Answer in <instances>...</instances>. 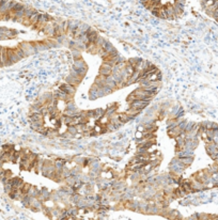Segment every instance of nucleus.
Segmentation results:
<instances>
[{
  "mask_svg": "<svg viewBox=\"0 0 218 220\" xmlns=\"http://www.w3.org/2000/svg\"><path fill=\"white\" fill-rule=\"evenodd\" d=\"M97 91H99V89L95 87V86H92L90 89V91H89V98H90L91 101H94V99H97L99 98V93H97Z\"/></svg>",
  "mask_w": 218,
  "mask_h": 220,
  "instance_id": "dca6fc26",
  "label": "nucleus"
},
{
  "mask_svg": "<svg viewBox=\"0 0 218 220\" xmlns=\"http://www.w3.org/2000/svg\"><path fill=\"white\" fill-rule=\"evenodd\" d=\"M167 125H168V130L176 128V126H178L176 119H169V120H168V122H167Z\"/></svg>",
  "mask_w": 218,
  "mask_h": 220,
  "instance_id": "72a5a7b5",
  "label": "nucleus"
},
{
  "mask_svg": "<svg viewBox=\"0 0 218 220\" xmlns=\"http://www.w3.org/2000/svg\"><path fill=\"white\" fill-rule=\"evenodd\" d=\"M109 120H110V119H109V118L107 117L106 114H105L104 117H102L101 119L99 120V123L101 125H107V124L109 123Z\"/></svg>",
  "mask_w": 218,
  "mask_h": 220,
  "instance_id": "79ce46f5",
  "label": "nucleus"
},
{
  "mask_svg": "<svg viewBox=\"0 0 218 220\" xmlns=\"http://www.w3.org/2000/svg\"><path fill=\"white\" fill-rule=\"evenodd\" d=\"M184 8H185V5H184V4H181V3H178V2H174V5H173L174 18H176V17H178V16H181V14L184 12Z\"/></svg>",
  "mask_w": 218,
  "mask_h": 220,
  "instance_id": "f8f14e48",
  "label": "nucleus"
},
{
  "mask_svg": "<svg viewBox=\"0 0 218 220\" xmlns=\"http://www.w3.org/2000/svg\"><path fill=\"white\" fill-rule=\"evenodd\" d=\"M83 79V78H81V77H73V76H71V75H69V76L65 77V82L69 83V85H71V86L77 87L78 85L81 83Z\"/></svg>",
  "mask_w": 218,
  "mask_h": 220,
  "instance_id": "6e6552de",
  "label": "nucleus"
},
{
  "mask_svg": "<svg viewBox=\"0 0 218 220\" xmlns=\"http://www.w3.org/2000/svg\"><path fill=\"white\" fill-rule=\"evenodd\" d=\"M80 25L79 20H69V29H67V33L71 35H74V33L76 32V30L78 29V27Z\"/></svg>",
  "mask_w": 218,
  "mask_h": 220,
  "instance_id": "1a4fd4ad",
  "label": "nucleus"
},
{
  "mask_svg": "<svg viewBox=\"0 0 218 220\" xmlns=\"http://www.w3.org/2000/svg\"><path fill=\"white\" fill-rule=\"evenodd\" d=\"M118 117H119V119H120V121L123 123V124H125V123H128V122H130L132 120H133V118L132 117H129L127 113H119L118 114Z\"/></svg>",
  "mask_w": 218,
  "mask_h": 220,
  "instance_id": "412c9836",
  "label": "nucleus"
},
{
  "mask_svg": "<svg viewBox=\"0 0 218 220\" xmlns=\"http://www.w3.org/2000/svg\"><path fill=\"white\" fill-rule=\"evenodd\" d=\"M8 58H9V64H10V67L11 65H13V64L17 63V62L20 60V59L17 57V55L15 53L13 48H8Z\"/></svg>",
  "mask_w": 218,
  "mask_h": 220,
  "instance_id": "423d86ee",
  "label": "nucleus"
},
{
  "mask_svg": "<svg viewBox=\"0 0 218 220\" xmlns=\"http://www.w3.org/2000/svg\"><path fill=\"white\" fill-rule=\"evenodd\" d=\"M139 77H140V72H139V71H136V69H135V72L133 73V75H132V76L129 77V79H128L127 86L133 85V83H135V82H138Z\"/></svg>",
  "mask_w": 218,
  "mask_h": 220,
  "instance_id": "f3484780",
  "label": "nucleus"
},
{
  "mask_svg": "<svg viewBox=\"0 0 218 220\" xmlns=\"http://www.w3.org/2000/svg\"><path fill=\"white\" fill-rule=\"evenodd\" d=\"M186 124H187V121H186V120H184V121H182L181 123H178V128H180L181 130H184V132H185V128H186Z\"/></svg>",
  "mask_w": 218,
  "mask_h": 220,
  "instance_id": "a18cd8bd",
  "label": "nucleus"
},
{
  "mask_svg": "<svg viewBox=\"0 0 218 220\" xmlns=\"http://www.w3.org/2000/svg\"><path fill=\"white\" fill-rule=\"evenodd\" d=\"M73 69L77 71V72L79 73V75L85 77L87 72H88V67H87V64H86V62L83 61V59H79V60H75L74 61Z\"/></svg>",
  "mask_w": 218,
  "mask_h": 220,
  "instance_id": "f257e3e1",
  "label": "nucleus"
},
{
  "mask_svg": "<svg viewBox=\"0 0 218 220\" xmlns=\"http://www.w3.org/2000/svg\"><path fill=\"white\" fill-rule=\"evenodd\" d=\"M67 133H69V135H72V136H76L77 135V128H76V126H73V125H69L67 128Z\"/></svg>",
  "mask_w": 218,
  "mask_h": 220,
  "instance_id": "c9c22d12",
  "label": "nucleus"
},
{
  "mask_svg": "<svg viewBox=\"0 0 218 220\" xmlns=\"http://www.w3.org/2000/svg\"><path fill=\"white\" fill-rule=\"evenodd\" d=\"M105 114H106L109 119H110V118H112L113 115H116V114H117V107H116V106L109 107L108 109H106V112H105Z\"/></svg>",
  "mask_w": 218,
  "mask_h": 220,
  "instance_id": "393cba45",
  "label": "nucleus"
},
{
  "mask_svg": "<svg viewBox=\"0 0 218 220\" xmlns=\"http://www.w3.org/2000/svg\"><path fill=\"white\" fill-rule=\"evenodd\" d=\"M55 166H53V162L51 160H45L44 162V167L42 169V174L45 176V178H51L55 172Z\"/></svg>",
  "mask_w": 218,
  "mask_h": 220,
  "instance_id": "f03ea898",
  "label": "nucleus"
},
{
  "mask_svg": "<svg viewBox=\"0 0 218 220\" xmlns=\"http://www.w3.org/2000/svg\"><path fill=\"white\" fill-rule=\"evenodd\" d=\"M13 49H14V51H15L16 55H17V57H18L20 60H21V59H24V58H27L26 53H24V50H23V49H21L19 46H17L16 48H13Z\"/></svg>",
  "mask_w": 218,
  "mask_h": 220,
  "instance_id": "2f4dec72",
  "label": "nucleus"
},
{
  "mask_svg": "<svg viewBox=\"0 0 218 220\" xmlns=\"http://www.w3.org/2000/svg\"><path fill=\"white\" fill-rule=\"evenodd\" d=\"M149 105H150V102H144V101H135L132 104H129L130 108L137 109V110H141V111H142L143 109H146Z\"/></svg>",
  "mask_w": 218,
  "mask_h": 220,
  "instance_id": "20e7f679",
  "label": "nucleus"
},
{
  "mask_svg": "<svg viewBox=\"0 0 218 220\" xmlns=\"http://www.w3.org/2000/svg\"><path fill=\"white\" fill-rule=\"evenodd\" d=\"M94 112H95V117H94V119L99 121L102 117H104V115H105V112H106V110H105V109H103V108H97V109H94Z\"/></svg>",
  "mask_w": 218,
  "mask_h": 220,
  "instance_id": "bb28decb",
  "label": "nucleus"
},
{
  "mask_svg": "<svg viewBox=\"0 0 218 220\" xmlns=\"http://www.w3.org/2000/svg\"><path fill=\"white\" fill-rule=\"evenodd\" d=\"M141 60H142L141 58H130V59H128V60H127V62L130 64V65H132V67L136 69V67H137V65L140 63Z\"/></svg>",
  "mask_w": 218,
  "mask_h": 220,
  "instance_id": "473e14b6",
  "label": "nucleus"
},
{
  "mask_svg": "<svg viewBox=\"0 0 218 220\" xmlns=\"http://www.w3.org/2000/svg\"><path fill=\"white\" fill-rule=\"evenodd\" d=\"M32 185H30L29 183H24V185H23V187H21L19 190H20L21 194H28V191H29L30 187H31Z\"/></svg>",
  "mask_w": 218,
  "mask_h": 220,
  "instance_id": "4c0bfd02",
  "label": "nucleus"
},
{
  "mask_svg": "<svg viewBox=\"0 0 218 220\" xmlns=\"http://www.w3.org/2000/svg\"><path fill=\"white\" fill-rule=\"evenodd\" d=\"M86 34H87V37H88L89 42L90 43H95L96 40H97V37H99V33H97L95 30L92 29V28H90Z\"/></svg>",
  "mask_w": 218,
  "mask_h": 220,
  "instance_id": "ddd939ff",
  "label": "nucleus"
},
{
  "mask_svg": "<svg viewBox=\"0 0 218 220\" xmlns=\"http://www.w3.org/2000/svg\"><path fill=\"white\" fill-rule=\"evenodd\" d=\"M73 160H74L75 164H78V166H87V158L83 156H81V155H76V156L73 158Z\"/></svg>",
  "mask_w": 218,
  "mask_h": 220,
  "instance_id": "4468645a",
  "label": "nucleus"
},
{
  "mask_svg": "<svg viewBox=\"0 0 218 220\" xmlns=\"http://www.w3.org/2000/svg\"><path fill=\"white\" fill-rule=\"evenodd\" d=\"M101 48H102V49H103V50H105V51H106L107 53H110V51H111L112 49H113V48H114V46L112 45V44H111V43H110V42H108V41H106V42L104 43V45L102 46Z\"/></svg>",
  "mask_w": 218,
  "mask_h": 220,
  "instance_id": "c756f323",
  "label": "nucleus"
},
{
  "mask_svg": "<svg viewBox=\"0 0 218 220\" xmlns=\"http://www.w3.org/2000/svg\"><path fill=\"white\" fill-rule=\"evenodd\" d=\"M71 53H72V57L73 59L75 60H79V59H81V53H80V50H78V49H72L71 50Z\"/></svg>",
  "mask_w": 218,
  "mask_h": 220,
  "instance_id": "f704fd0d",
  "label": "nucleus"
},
{
  "mask_svg": "<svg viewBox=\"0 0 218 220\" xmlns=\"http://www.w3.org/2000/svg\"><path fill=\"white\" fill-rule=\"evenodd\" d=\"M105 42H106V40H105L104 37H99H99H97V40H96V42H95V45L97 46L99 48H101L102 46L104 45Z\"/></svg>",
  "mask_w": 218,
  "mask_h": 220,
  "instance_id": "a19ab883",
  "label": "nucleus"
},
{
  "mask_svg": "<svg viewBox=\"0 0 218 220\" xmlns=\"http://www.w3.org/2000/svg\"><path fill=\"white\" fill-rule=\"evenodd\" d=\"M105 85H106V77L102 76V75H99V76L96 77L93 83V86H95L97 89H102Z\"/></svg>",
  "mask_w": 218,
  "mask_h": 220,
  "instance_id": "9b49d317",
  "label": "nucleus"
},
{
  "mask_svg": "<svg viewBox=\"0 0 218 220\" xmlns=\"http://www.w3.org/2000/svg\"><path fill=\"white\" fill-rule=\"evenodd\" d=\"M176 141L178 150H183L184 146H185V138L181 137V136H178V137H176Z\"/></svg>",
  "mask_w": 218,
  "mask_h": 220,
  "instance_id": "aec40b11",
  "label": "nucleus"
},
{
  "mask_svg": "<svg viewBox=\"0 0 218 220\" xmlns=\"http://www.w3.org/2000/svg\"><path fill=\"white\" fill-rule=\"evenodd\" d=\"M40 190H41V189L37 188V187H34V186H31L27 194H28V196H30L31 198H37V197L39 196V194H40Z\"/></svg>",
  "mask_w": 218,
  "mask_h": 220,
  "instance_id": "4be33fe9",
  "label": "nucleus"
},
{
  "mask_svg": "<svg viewBox=\"0 0 218 220\" xmlns=\"http://www.w3.org/2000/svg\"><path fill=\"white\" fill-rule=\"evenodd\" d=\"M174 220H183V218H182V217H178V218H176V219H174Z\"/></svg>",
  "mask_w": 218,
  "mask_h": 220,
  "instance_id": "3c124183",
  "label": "nucleus"
},
{
  "mask_svg": "<svg viewBox=\"0 0 218 220\" xmlns=\"http://www.w3.org/2000/svg\"><path fill=\"white\" fill-rule=\"evenodd\" d=\"M137 132H141V133H144V125L143 124H138L137 126Z\"/></svg>",
  "mask_w": 218,
  "mask_h": 220,
  "instance_id": "de8ad7c7",
  "label": "nucleus"
},
{
  "mask_svg": "<svg viewBox=\"0 0 218 220\" xmlns=\"http://www.w3.org/2000/svg\"><path fill=\"white\" fill-rule=\"evenodd\" d=\"M44 162H45V160H43L42 158L37 157V164H35V167H34V171L37 173L42 172V169H43V167H44Z\"/></svg>",
  "mask_w": 218,
  "mask_h": 220,
  "instance_id": "6ab92c4d",
  "label": "nucleus"
},
{
  "mask_svg": "<svg viewBox=\"0 0 218 220\" xmlns=\"http://www.w3.org/2000/svg\"><path fill=\"white\" fill-rule=\"evenodd\" d=\"M23 9H25V5L23 4V3H19V2H15V4H14L13 9H12V13H14V12H17V11H20L23 10Z\"/></svg>",
  "mask_w": 218,
  "mask_h": 220,
  "instance_id": "58836bf2",
  "label": "nucleus"
},
{
  "mask_svg": "<svg viewBox=\"0 0 218 220\" xmlns=\"http://www.w3.org/2000/svg\"><path fill=\"white\" fill-rule=\"evenodd\" d=\"M162 80V73L157 72V81H160Z\"/></svg>",
  "mask_w": 218,
  "mask_h": 220,
  "instance_id": "8fccbe9b",
  "label": "nucleus"
},
{
  "mask_svg": "<svg viewBox=\"0 0 218 220\" xmlns=\"http://www.w3.org/2000/svg\"><path fill=\"white\" fill-rule=\"evenodd\" d=\"M59 89H60L61 91H63V92H65L67 94H69V95H71V96H74L75 92H76V87L69 85V83H67V82H65V83H62Z\"/></svg>",
  "mask_w": 218,
  "mask_h": 220,
  "instance_id": "39448f33",
  "label": "nucleus"
},
{
  "mask_svg": "<svg viewBox=\"0 0 218 220\" xmlns=\"http://www.w3.org/2000/svg\"><path fill=\"white\" fill-rule=\"evenodd\" d=\"M174 2L181 3V4H184V5H185V3H186V0H176Z\"/></svg>",
  "mask_w": 218,
  "mask_h": 220,
  "instance_id": "09e8293b",
  "label": "nucleus"
},
{
  "mask_svg": "<svg viewBox=\"0 0 218 220\" xmlns=\"http://www.w3.org/2000/svg\"><path fill=\"white\" fill-rule=\"evenodd\" d=\"M64 181H65V184H67V186H71V187H73V186L75 185V183H76L74 176H69V178H65Z\"/></svg>",
  "mask_w": 218,
  "mask_h": 220,
  "instance_id": "ea45409f",
  "label": "nucleus"
},
{
  "mask_svg": "<svg viewBox=\"0 0 218 220\" xmlns=\"http://www.w3.org/2000/svg\"><path fill=\"white\" fill-rule=\"evenodd\" d=\"M65 164H67V160H65V159H60V158H59V159H56V160L53 162L55 169L58 170V171H61Z\"/></svg>",
  "mask_w": 218,
  "mask_h": 220,
  "instance_id": "2eb2a0df",
  "label": "nucleus"
},
{
  "mask_svg": "<svg viewBox=\"0 0 218 220\" xmlns=\"http://www.w3.org/2000/svg\"><path fill=\"white\" fill-rule=\"evenodd\" d=\"M41 30L44 32V34L48 35V37H53V34H55V27H53V21H50V23H47V24L43 27Z\"/></svg>",
  "mask_w": 218,
  "mask_h": 220,
  "instance_id": "0eeeda50",
  "label": "nucleus"
},
{
  "mask_svg": "<svg viewBox=\"0 0 218 220\" xmlns=\"http://www.w3.org/2000/svg\"><path fill=\"white\" fill-rule=\"evenodd\" d=\"M35 48H37V51H43V50H47L48 47L45 44V42H35L34 43Z\"/></svg>",
  "mask_w": 218,
  "mask_h": 220,
  "instance_id": "cd10ccee",
  "label": "nucleus"
},
{
  "mask_svg": "<svg viewBox=\"0 0 218 220\" xmlns=\"http://www.w3.org/2000/svg\"><path fill=\"white\" fill-rule=\"evenodd\" d=\"M182 132H184V130H181L180 128H178V126H176V127L173 128V129H169V130H168V135L170 136V137L176 138V137L180 136V134H181Z\"/></svg>",
  "mask_w": 218,
  "mask_h": 220,
  "instance_id": "5701e85b",
  "label": "nucleus"
},
{
  "mask_svg": "<svg viewBox=\"0 0 218 220\" xmlns=\"http://www.w3.org/2000/svg\"><path fill=\"white\" fill-rule=\"evenodd\" d=\"M196 125H197V123L192 122V121H187L186 128H185V133H189V132H192V130L195 128V126H196Z\"/></svg>",
  "mask_w": 218,
  "mask_h": 220,
  "instance_id": "e433bc0d",
  "label": "nucleus"
},
{
  "mask_svg": "<svg viewBox=\"0 0 218 220\" xmlns=\"http://www.w3.org/2000/svg\"><path fill=\"white\" fill-rule=\"evenodd\" d=\"M61 174H62V178H63V180L69 178V176H72V175H71V169L67 167V164H65V166L63 167V169L61 170Z\"/></svg>",
  "mask_w": 218,
  "mask_h": 220,
  "instance_id": "7c9ffc66",
  "label": "nucleus"
},
{
  "mask_svg": "<svg viewBox=\"0 0 218 220\" xmlns=\"http://www.w3.org/2000/svg\"><path fill=\"white\" fill-rule=\"evenodd\" d=\"M135 138H136V140L142 139V138H143V133H141V132H136V134H135Z\"/></svg>",
  "mask_w": 218,
  "mask_h": 220,
  "instance_id": "49530a36",
  "label": "nucleus"
},
{
  "mask_svg": "<svg viewBox=\"0 0 218 220\" xmlns=\"http://www.w3.org/2000/svg\"><path fill=\"white\" fill-rule=\"evenodd\" d=\"M125 113H127L129 117H132L133 119H135L136 117H138L139 114L141 113V110H137V109H134V108H129L127 110V111L125 112Z\"/></svg>",
  "mask_w": 218,
  "mask_h": 220,
  "instance_id": "a878e982",
  "label": "nucleus"
},
{
  "mask_svg": "<svg viewBox=\"0 0 218 220\" xmlns=\"http://www.w3.org/2000/svg\"><path fill=\"white\" fill-rule=\"evenodd\" d=\"M178 159H180V162H181L184 166H186V167L190 166V164H192V162H194V157H192V156L184 157V158H178Z\"/></svg>",
  "mask_w": 218,
  "mask_h": 220,
  "instance_id": "c85d7f7f",
  "label": "nucleus"
},
{
  "mask_svg": "<svg viewBox=\"0 0 218 220\" xmlns=\"http://www.w3.org/2000/svg\"><path fill=\"white\" fill-rule=\"evenodd\" d=\"M41 120H44L43 115L41 113H33L29 115V121L30 123L32 122H37V121H41Z\"/></svg>",
  "mask_w": 218,
  "mask_h": 220,
  "instance_id": "b1692460",
  "label": "nucleus"
},
{
  "mask_svg": "<svg viewBox=\"0 0 218 220\" xmlns=\"http://www.w3.org/2000/svg\"><path fill=\"white\" fill-rule=\"evenodd\" d=\"M0 59H1L2 67H10V64H9V58H8V48H7V47L1 48Z\"/></svg>",
  "mask_w": 218,
  "mask_h": 220,
  "instance_id": "9d476101",
  "label": "nucleus"
},
{
  "mask_svg": "<svg viewBox=\"0 0 218 220\" xmlns=\"http://www.w3.org/2000/svg\"><path fill=\"white\" fill-rule=\"evenodd\" d=\"M112 65L111 64H109L108 62H103V64L101 65V67H99V75H102V76H110V75L112 74Z\"/></svg>",
  "mask_w": 218,
  "mask_h": 220,
  "instance_id": "7ed1b4c3",
  "label": "nucleus"
},
{
  "mask_svg": "<svg viewBox=\"0 0 218 220\" xmlns=\"http://www.w3.org/2000/svg\"><path fill=\"white\" fill-rule=\"evenodd\" d=\"M86 114H87V117L89 118V119H94V117H95V112H94V110H87L86 111Z\"/></svg>",
  "mask_w": 218,
  "mask_h": 220,
  "instance_id": "c03bdc74",
  "label": "nucleus"
},
{
  "mask_svg": "<svg viewBox=\"0 0 218 220\" xmlns=\"http://www.w3.org/2000/svg\"><path fill=\"white\" fill-rule=\"evenodd\" d=\"M148 205H149V201H141L139 202L138 205V212L142 213V214H146V210H148Z\"/></svg>",
  "mask_w": 218,
  "mask_h": 220,
  "instance_id": "a211bd4d",
  "label": "nucleus"
},
{
  "mask_svg": "<svg viewBox=\"0 0 218 220\" xmlns=\"http://www.w3.org/2000/svg\"><path fill=\"white\" fill-rule=\"evenodd\" d=\"M102 90H103V92H104L105 96H106V95H108V94H111V93L114 91V90H112L111 88L107 87V86H104V87L102 88Z\"/></svg>",
  "mask_w": 218,
  "mask_h": 220,
  "instance_id": "37998d69",
  "label": "nucleus"
}]
</instances>
